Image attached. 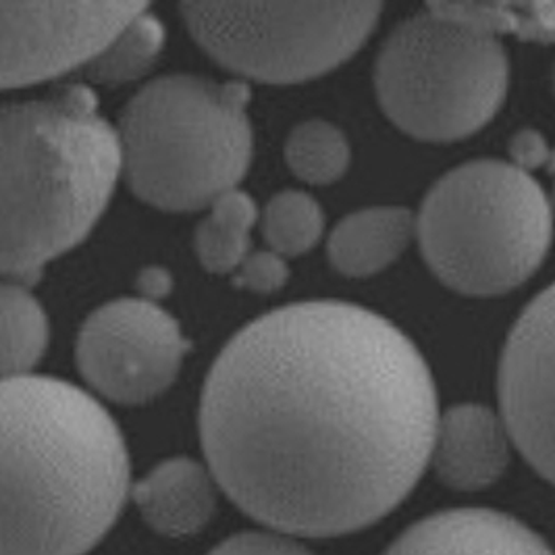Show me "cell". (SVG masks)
<instances>
[{
  "instance_id": "23",
  "label": "cell",
  "mask_w": 555,
  "mask_h": 555,
  "mask_svg": "<svg viewBox=\"0 0 555 555\" xmlns=\"http://www.w3.org/2000/svg\"><path fill=\"white\" fill-rule=\"evenodd\" d=\"M509 152L514 156V167L529 173L530 169H539L550 165V149L541 133L537 131H518L509 142Z\"/></svg>"
},
{
  "instance_id": "24",
  "label": "cell",
  "mask_w": 555,
  "mask_h": 555,
  "mask_svg": "<svg viewBox=\"0 0 555 555\" xmlns=\"http://www.w3.org/2000/svg\"><path fill=\"white\" fill-rule=\"evenodd\" d=\"M140 285H142L144 294L149 296L146 300L154 302V298H160L171 289V278L163 269H146L140 278Z\"/></svg>"
},
{
  "instance_id": "3",
  "label": "cell",
  "mask_w": 555,
  "mask_h": 555,
  "mask_svg": "<svg viewBox=\"0 0 555 555\" xmlns=\"http://www.w3.org/2000/svg\"><path fill=\"white\" fill-rule=\"evenodd\" d=\"M121 146L90 88L0 106V275L36 281L92 231Z\"/></svg>"
},
{
  "instance_id": "14",
  "label": "cell",
  "mask_w": 555,
  "mask_h": 555,
  "mask_svg": "<svg viewBox=\"0 0 555 555\" xmlns=\"http://www.w3.org/2000/svg\"><path fill=\"white\" fill-rule=\"evenodd\" d=\"M416 235V217L400 206H377L348 215L328 237V260L348 278L379 273Z\"/></svg>"
},
{
  "instance_id": "18",
  "label": "cell",
  "mask_w": 555,
  "mask_h": 555,
  "mask_svg": "<svg viewBox=\"0 0 555 555\" xmlns=\"http://www.w3.org/2000/svg\"><path fill=\"white\" fill-rule=\"evenodd\" d=\"M165 44V27L146 9L135 15L86 67L96 83L119 86L144 76Z\"/></svg>"
},
{
  "instance_id": "10",
  "label": "cell",
  "mask_w": 555,
  "mask_h": 555,
  "mask_svg": "<svg viewBox=\"0 0 555 555\" xmlns=\"http://www.w3.org/2000/svg\"><path fill=\"white\" fill-rule=\"evenodd\" d=\"M505 433L543 477L554 479V289L547 287L509 333L500 371Z\"/></svg>"
},
{
  "instance_id": "21",
  "label": "cell",
  "mask_w": 555,
  "mask_h": 555,
  "mask_svg": "<svg viewBox=\"0 0 555 555\" xmlns=\"http://www.w3.org/2000/svg\"><path fill=\"white\" fill-rule=\"evenodd\" d=\"M233 273H235L233 283L237 287L258 292V294L278 292L289 278L283 256H279L273 250L248 254Z\"/></svg>"
},
{
  "instance_id": "15",
  "label": "cell",
  "mask_w": 555,
  "mask_h": 555,
  "mask_svg": "<svg viewBox=\"0 0 555 555\" xmlns=\"http://www.w3.org/2000/svg\"><path fill=\"white\" fill-rule=\"evenodd\" d=\"M49 346V319L20 283H0V380L29 375Z\"/></svg>"
},
{
  "instance_id": "6",
  "label": "cell",
  "mask_w": 555,
  "mask_h": 555,
  "mask_svg": "<svg viewBox=\"0 0 555 555\" xmlns=\"http://www.w3.org/2000/svg\"><path fill=\"white\" fill-rule=\"evenodd\" d=\"M509 65L500 38L427 9L383 44L375 83L387 117L410 135L452 142L504 104Z\"/></svg>"
},
{
  "instance_id": "7",
  "label": "cell",
  "mask_w": 555,
  "mask_h": 555,
  "mask_svg": "<svg viewBox=\"0 0 555 555\" xmlns=\"http://www.w3.org/2000/svg\"><path fill=\"white\" fill-rule=\"evenodd\" d=\"M183 20L215 61L240 76L296 83L348 61L379 22V2H188Z\"/></svg>"
},
{
  "instance_id": "19",
  "label": "cell",
  "mask_w": 555,
  "mask_h": 555,
  "mask_svg": "<svg viewBox=\"0 0 555 555\" xmlns=\"http://www.w3.org/2000/svg\"><path fill=\"white\" fill-rule=\"evenodd\" d=\"M285 160L304 181L327 185L346 173L350 165V144L341 129L314 119L289 133Z\"/></svg>"
},
{
  "instance_id": "4",
  "label": "cell",
  "mask_w": 555,
  "mask_h": 555,
  "mask_svg": "<svg viewBox=\"0 0 555 555\" xmlns=\"http://www.w3.org/2000/svg\"><path fill=\"white\" fill-rule=\"evenodd\" d=\"M250 88L196 76L158 77L119 126L129 188L163 210H196L235 190L253 160Z\"/></svg>"
},
{
  "instance_id": "11",
  "label": "cell",
  "mask_w": 555,
  "mask_h": 555,
  "mask_svg": "<svg viewBox=\"0 0 555 555\" xmlns=\"http://www.w3.org/2000/svg\"><path fill=\"white\" fill-rule=\"evenodd\" d=\"M385 555H552V550L507 514L466 507L412 525Z\"/></svg>"
},
{
  "instance_id": "5",
  "label": "cell",
  "mask_w": 555,
  "mask_h": 555,
  "mask_svg": "<svg viewBox=\"0 0 555 555\" xmlns=\"http://www.w3.org/2000/svg\"><path fill=\"white\" fill-rule=\"evenodd\" d=\"M430 271L455 292L498 296L539 269L552 206L537 179L502 160L462 165L435 183L416 217Z\"/></svg>"
},
{
  "instance_id": "20",
  "label": "cell",
  "mask_w": 555,
  "mask_h": 555,
  "mask_svg": "<svg viewBox=\"0 0 555 555\" xmlns=\"http://www.w3.org/2000/svg\"><path fill=\"white\" fill-rule=\"evenodd\" d=\"M325 217L319 203L296 190L278 194L267 204L262 231L273 253L300 256L314 248L323 235Z\"/></svg>"
},
{
  "instance_id": "13",
  "label": "cell",
  "mask_w": 555,
  "mask_h": 555,
  "mask_svg": "<svg viewBox=\"0 0 555 555\" xmlns=\"http://www.w3.org/2000/svg\"><path fill=\"white\" fill-rule=\"evenodd\" d=\"M144 520L167 537L196 534L217 505L212 475L201 462L173 457L158 464L131 491Z\"/></svg>"
},
{
  "instance_id": "22",
  "label": "cell",
  "mask_w": 555,
  "mask_h": 555,
  "mask_svg": "<svg viewBox=\"0 0 555 555\" xmlns=\"http://www.w3.org/2000/svg\"><path fill=\"white\" fill-rule=\"evenodd\" d=\"M210 555H312L300 543L273 532H242L215 547Z\"/></svg>"
},
{
  "instance_id": "9",
  "label": "cell",
  "mask_w": 555,
  "mask_h": 555,
  "mask_svg": "<svg viewBox=\"0 0 555 555\" xmlns=\"http://www.w3.org/2000/svg\"><path fill=\"white\" fill-rule=\"evenodd\" d=\"M144 2H0V90L88 65Z\"/></svg>"
},
{
  "instance_id": "2",
  "label": "cell",
  "mask_w": 555,
  "mask_h": 555,
  "mask_svg": "<svg viewBox=\"0 0 555 555\" xmlns=\"http://www.w3.org/2000/svg\"><path fill=\"white\" fill-rule=\"evenodd\" d=\"M129 493L126 441L67 380H0V555L88 554Z\"/></svg>"
},
{
  "instance_id": "8",
  "label": "cell",
  "mask_w": 555,
  "mask_h": 555,
  "mask_svg": "<svg viewBox=\"0 0 555 555\" xmlns=\"http://www.w3.org/2000/svg\"><path fill=\"white\" fill-rule=\"evenodd\" d=\"M188 350L167 310L146 298H121L90 314L77 339V364L104 398L144 404L171 387Z\"/></svg>"
},
{
  "instance_id": "17",
  "label": "cell",
  "mask_w": 555,
  "mask_h": 555,
  "mask_svg": "<svg viewBox=\"0 0 555 555\" xmlns=\"http://www.w3.org/2000/svg\"><path fill=\"white\" fill-rule=\"evenodd\" d=\"M429 9L493 38L502 34H516L522 40L534 42H552L554 38L552 2H441L430 4Z\"/></svg>"
},
{
  "instance_id": "16",
  "label": "cell",
  "mask_w": 555,
  "mask_h": 555,
  "mask_svg": "<svg viewBox=\"0 0 555 555\" xmlns=\"http://www.w3.org/2000/svg\"><path fill=\"white\" fill-rule=\"evenodd\" d=\"M256 204L244 192L229 190L210 203V212L196 229V253L204 269L231 273L250 250V231L256 223Z\"/></svg>"
},
{
  "instance_id": "12",
  "label": "cell",
  "mask_w": 555,
  "mask_h": 555,
  "mask_svg": "<svg viewBox=\"0 0 555 555\" xmlns=\"http://www.w3.org/2000/svg\"><path fill=\"white\" fill-rule=\"evenodd\" d=\"M430 460L439 479L460 491H479L507 468L509 448L502 418L479 404L450 408L439 421Z\"/></svg>"
},
{
  "instance_id": "1",
  "label": "cell",
  "mask_w": 555,
  "mask_h": 555,
  "mask_svg": "<svg viewBox=\"0 0 555 555\" xmlns=\"http://www.w3.org/2000/svg\"><path fill=\"white\" fill-rule=\"evenodd\" d=\"M437 389L404 331L333 300L242 328L204 385L210 475L262 525L335 537L402 504L430 462Z\"/></svg>"
}]
</instances>
